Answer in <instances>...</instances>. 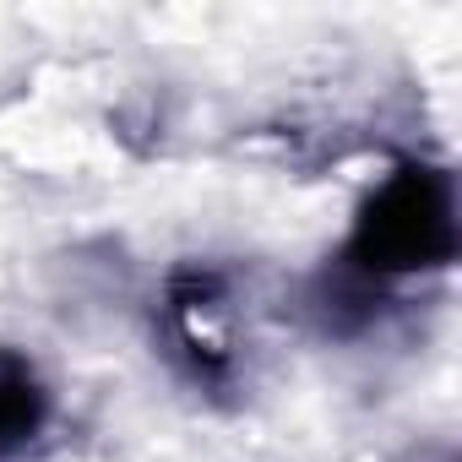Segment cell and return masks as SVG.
Here are the masks:
<instances>
[{
  "label": "cell",
  "mask_w": 462,
  "mask_h": 462,
  "mask_svg": "<svg viewBox=\"0 0 462 462\" xmlns=\"http://www.w3.org/2000/svg\"><path fill=\"white\" fill-rule=\"evenodd\" d=\"M451 256V190L440 174H397L359 223V262L375 273Z\"/></svg>",
  "instance_id": "1"
},
{
  "label": "cell",
  "mask_w": 462,
  "mask_h": 462,
  "mask_svg": "<svg viewBox=\"0 0 462 462\" xmlns=\"http://www.w3.org/2000/svg\"><path fill=\"white\" fill-rule=\"evenodd\" d=\"M39 419H44V392L33 386V375L23 365H0V457L33 440Z\"/></svg>",
  "instance_id": "2"
}]
</instances>
